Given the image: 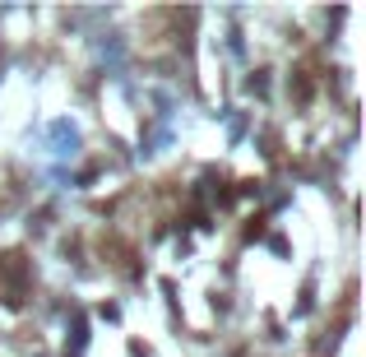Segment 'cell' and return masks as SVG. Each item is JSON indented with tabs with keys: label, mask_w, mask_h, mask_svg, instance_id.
I'll list each match as a JSON object with an SVG mask.
<instances>
[]
</instances>
